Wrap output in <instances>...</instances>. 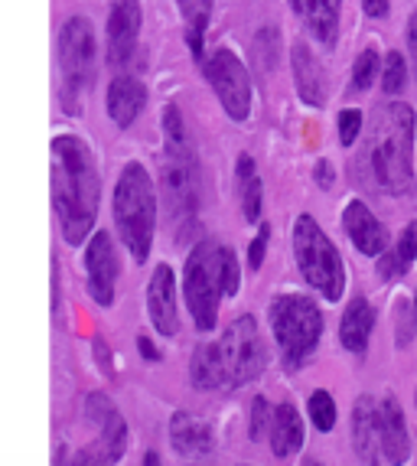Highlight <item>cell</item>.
Returning a JSON list of instances; mask_svg holds the SVG:
<instances>
[{"mask_svg": "<svg viewBox=\"0 0 417 466\" xmlns=\"http://www.w3.org/2000/svg\"><path fill=\"white\" fill-rule=\"evenodd\" d=\"M49 154H53V209L62 238L78 245L88 238L98 216V167L88 144L76 134H59Z\"/></svg>", "mask_w": 417, "mask_h": 466, "instance_id": "cell-1", "label": "cell"}, {"mask_svg": "<svg viewBox=\"0 0 417 466\" xmlns=\"http://www.w3.org/2000/svg\"><path fill=\"white\" fill-rule=\"evenodd\" d=\"M411 160H414V111L404 101H392L375 117V127L356 160V173L371 189L404 196L414 187Z\"/></svg>", "mask_w": 417, "mask_h": 466, "instance_id": "cell-2", "label": "cell"}, {"mask_svg": "<svg viewBox=\"0 0 417 466\" xmlns=\"http://www.w3.org/2000/svg\"><path fill=\"white\" fill-rule=\"evenodd\" d=\"M268 366V346L261 339L255 317H239L219 342H202L193 356L196 389H239L258 379Z\"/></svg>", "mask_w": 417, "mask_h": 466, "instance_id": "cell-3", "label": "cell"}, {"mask_svg": "<svg viewBox=\"0 0 417 466\" xmlns=\"http://www.w3.org/2000/svg\"><path fill=\"white\" fill-rule=\"evenodd\" d=\"M115 226L121 235L124 248L131 251L137 265H144L154 245L157 226V193L144 164H127L115 187Z\"/></svg>", "mask_w": 417, "mask_h": 466, "instance_id": "cell-4", "label": "cell"}, {"mask_svg": "<svg viewBox=\"0 0 417 466\" xmlns=\"http://www.w3.org/2000/svg\"><path fill=\"white\" fill-rule=\"evenodd\" d=\"M270 329L280 346L284 369L297 372L313 356L320 336H323V313L310 297L280 294L270 300Z\"/></svg>", "mask_w": 417, "mask_h": 466, "instance_id": "cell-5", "label": "cell"}, {"mask_svg": "<svg viewBox=\"0 0 417 466\" xmlns=\"http://www.w3.org/2000/svg\"><path fill=\"white\" fill-rule=\"evenodd\" d=\"M294 255L310 288L320 290L326 300H340L346 290V268L336 245L326 238L313 216H300L294 222Z\"/></svg>", "mask_w": 417, "mask_h": 466, "instance_id": "cell-6", "label": "cell"}, {"mask_svg": "<svg viewBox=\"0 0 417 466\" xmlns=\"http://www.w3.org/2000/svg\"><path fill=\"white\" fill-rule=\"evenodd\" d=\"M59 72H62V88H59V98H62V108L76 115L78 111V101H82V92L88 88L92 82V72H95V26L92 20L86 16H69L59 30Z\"/></svg>", "mask_w": 417, "mask_h": 466, "instance_id": "cell-7", "label": "cell"}, {"mask_svg": "<svg viewBox=\"0 0 417 466\" xmlns=\"http://www.w3.org/2000/svg\"><path fill=\"white\" fill-rule=\"evenodd\" d=\"M183 297L189 307L196 329L208 333L219 319V300H222V280H219V245L216 241H199L183 271Z\"/></svg>", "mask_w": 417, "mask_h": 466, "instance_id": "cell-8", "label": "cell"}, {"mask_svg": "<svg viewBox=\"0 0 417 466\" xmlns=\"http://www.w3.org/2000/svg\"><path fill=\"white\" fill-rule=\"evenodd\" d=\"M160 196L167 206V218L173 226L189 222L196 216L199 202V177H196V160L189 154L186 140H167L160 160Z\"/></svg>", "mask_w": 417, "mask_h": 466, "instance_id": "cell-9", "label": "cell"}, {"mask_svg": "<svg viewBox=\"0 0 417 466\" xmlns=\"http://www.w3.org/2000/svg\"><path fill=\"white\" fill-rule=\"evenodd\" d=\"M206 78L232 121H245L251 115V78L239 56L229 49H216L206 63Z\"/></svg>", "mask_w": 417, "mask_h": 466, "instance_id": "cell-10", "label": "cell"}, {"mask_svg": "<svg viewBox=\"0 0 417 466\" xmlns=\"http://www.w3.org/2000/svg\"><path fill=\"white\" fill-rule=\"evenodd\" d=\"M86 271H88V294L101 307L115 303V280H117V251L108 232L92 235L86 251Z\"/></svg>", "mask_w": 417, "mask_h": 466, "instance_id": "cell-11", "label": "cell"}, {"mask_svg": "<svg viewBox=\"0 0 417 466\" xmlns=\"http://www.w3.org/2000/svg\"><path fill=\"white\" fill-rule=\"evenodd\" d=\"M108 63L124 66L137 49L140 33V0H111L108 10Z\"/></svg>", "mask_w": 417, "mask_h": 466, "instance_id": "cell-12", "label": "cell"}, {"mask_svg": "<svg viewBox=\"0 0 417 466\" xmlns=\"http://www.w3.org/2000/svg\"><path fill=\"white\" fill-rule=\"evenodd\" d=\"M147 313L157 333L177 336L179 307H177V274L170 265H157L147 284Z\"/></svg>", "mask_w": 417, "mask_h": 466, "instance_id": "cell-13", "label": "cell"}, {"mask_svg": "<svg viewBox=\"0 0 417 466\" xmlns=\"http://www.w3.org/2000/svg\"><path fill=\"white\" fill-rule=\"evenodd\" d=\"M86 418L92 420V428L98 431L101 460H121L124 447H127V424H124V418L117 414L115 404L105 395H88Z\"/></svg>", "mask_w": 417, "mask_h": 466, "instance_id": "cell-14", "label": "cell"}, {"mask_svg": "<svg viewBox=\"0 0 417 466\" xmlns=\"http://www.w3.org/2000/svg\"><path fill=\"white\" fill-rule=\"evenodd\" d=\"M342 228H346V235L352 238V245H356L362 255L379 258L381 251L388 248L385 226H381L379 218L371 216V209L365 206V202H359V199L349 202L346 212H342Z\"/></svg>", "mask_w": 417, "mask_h": 466, "instance_id": "cell-15", "label": "cell"}, {"mask_svg": "<svg viewBox=\"0 0 417 466\" xmlns=\"http://www.w3.org/2000/svg\"><path fill=\"white\" fill-rule=\"evenodd\" d=\"M379 441L388 463H404L408 460L411 441H408V428H404V411L392 395L379 401Z\"/></svg>", "mask_w": 417, "mask_h": 466, "instance_id": "cell-16", "label": "cell"}, {"mask_svg": "<svg viewBox=\"0 0 417 466\" xmlns=\"http://www.w3.org/2000/svg\"><path fill=\"white\" fill-rule=\"evenodd\" d=\"M290 7H294V14L303 20V26H307L323 46L336 43L342 0H290Z\"/></svg>", "mask_w": 417, "mask_h": 466, "instance_id": "cell-17", "label": "cell"}, {"mask_svg": "<svg viewBox=\"0 0 417 466\" xmlns=\"http://www.w3.org/2000/svg\"><path fill=\"white\" fill-rule=\"evenodd\" d=\"M144 101H147V88L140 86L137 78L117 76L108 86V115L117 127H124V131L137 121V115L144 111Z\"/></svg>", "mask_w": 417, "mask_h": 466, "instance_id": "cell-18", "label": "cell"}, {"mask_svg": "<svg viewBox=\"0 0 417 466\" xmlns=\"http://www.w3.org/2000/svg\"><path fill=\"white\" fill-rule=\"evenodd\" d=\"M290 66H294V82H297V92L307 105L320 108L326 105V72L323 66L317 63V56L310 53L303 43H297L294 53H290Z\"/></svg>", "mask_w": 417, "mask_h": 466, "instance_id": "cell-19", "label": "cell"}, {"mask_svg": "<svg viewBox=\"0 0 417 466\" xmlns=\"http://www.w3.org/2000/svg\"><path fill=\"white\" fill-rule=\"evenodd\" d=\"M352 443H356V451L362 460L375 463L381 451V441H379V401L375 398H359L356 401V411H352Z\"/></svg>", "mask_w": 417, "mask_h": 466, "instance_id": "cell-20", "label": "cell"}, {"mask_svg": "<svg viewBox=\"0 0 417 466\" xmlns=\"http://www.w3.org/2000/svg\"><path fill=\"white\" fill-rule=\"evenodd\" d=\"M303 447V420L294 404H278L270 414V451L274 457H290Z\"/></svg>", "mask_w": 417, "mask_h": 466, "instance_id": "cell-21", "label": "cell"}, {"mask_svg": "<svg viewBox=\"0 0 417 466\" xmlns=\"http://www.w3.org/2000/svg\"><path fill=\"white\" fill-rule=\"evenodd\" d=\"M170 441L177 447V453H183V457H199V453L212 451V428L202 418H196V414L179 411L170 420Z\"/></svg>", "mask_w": 417, "mask_h": 466, "instance_id": "cell-22", "label": "cell"}, {"mask_svg": "<svg viewBox=\"0 0 417 466\" xmlns=\"http://www.w3.org/2000/svg\"><path fill=\"white\" fill-rule=\"evenodd\" d=\"M371 329H375V310H371V303L365 300V297H352L340 323L342 346H346L349 352H365Z\"/></svg>", "mask_w": 417, "mask_h": 466, "instance_id": "cell-23", "label": "cell"}, {"mask_svg": "<svg viewBox=\"0 0 417 466\" xmlns=\"http://www.w3.org/2000/svg\"><path fill=\"white\" fill-rule=\"evenodd\" d=\"M414 258H417V226H408L402 235H398L394 251L385 248L379 255L381 280H394V278H402V274H408V268L414 265Z\"/></svg>", "mask_w": 417, "mask_h": 466, "instance_id": "cell-24", "label": "cell"}, {"mask_svg": "<svg viewBox=\"0 0 417 466\" xmlns=\"http://www.w3.org/2000/svg\"><path fill=\"white\" fill-rule=\"evenodd\" d=\"M307 414L313 420V428L323 431V434L336 428V401H332L330 391H313L307 401Z\"/></svg>", "mask_w": 417, "mask_h": 466, "instance_id": "cell-25", "label": "cell"}, {"mask_svg": "<svg viewBox=\"0 0 417 466\" xmlns=\"http://www.w3.org/2000/svg\"><path fill=\"white\" fill-rule=\"evenodd\" d=\"M219 280H222V294L225 297H235L241 288V268H239V258L229 245H219Z\"/></svg>", "mask_w": 417, "mask_h": 466, "instance_id": "cell-26", "label": "cell"}, {"mask_svg": "<svg viewBox=\"0 0 417 466\" xmlns=\"http://www.w3.org/2000/svg\"><path fill=\"white\" fill-rule=\"evenodd\" d=\"M375 78H379V53L375 49H362L356 66H352V88L365 92V88H371Z\"/></svg>", "mask_w": 417, "mask_h": 466, "instance_id": "cell-27", "label": "cell"}, {"mask_svg": "<svg viewBox=\"0 0 417 466\" xmlns=\"http://www.w3.org/2000/svg\"><path fill=\"white\" fill-rule=\"evenodd\" d=\"M404 82H408V66H404L402 53H388L385 56V72H381V88L385 95L404 92Z\"/></svg>", "mask_w": 417, "mask_h": 466, "instance_id": "cell-28", "label": "cell"}, {"mask_svg": "<svg viewBox=\"0 0 417 466\" xmlns=\"http://www.w3.org/2000/svg\"><path fill=\"white\" fill-rule=\"evenodd\" d=\"M241 209H245L248 222H258V218H261V179L258 177L241 179Z\"/></svg>", "mask_w": 417, "mask_h": 466, "instance_id": "cell-29", "label": "cell"}, {"mask_svg": "<svg viewBox=\"0 0 417 466\" xmlns=\"http://www.w3.org/2000/svg\"><path fill=\"white\" fill-rule=\"evenodd\" d=\"M362 134V111L359 108H346L340 115V144L342 147H352Z\"/></svg>", "mask_w": 417, "mask_h": 466, "instance_id": "cell-30", "label": "cell"}, {"mask_svg": "<svg viewBox=\"0 0 417 466\" xmlns=\"http://www.w3.org/2000/svg\"><path fill=\"white\" fill-rule=\"evenodd\" d=\"M270 404L264 401V398H255V404H251V441H261L264 431L270 428Z\"/></svg>", "mask_w": 417, "mask_h": 466, "instance_id": "cell-31", "label": "cell"}, {"mask_svg": "<svg viewBox=\"0 0 417 466\" xmlns=\"http://www.w3.org/2000/svg\"><path fill=\"white\" fill-rule=\"evenodd\" d=\"M268 238H270V226H261V232L255 235L251 248H248V268L258 271L264 265V255H268Z\"/></svg>", "mask_w": 417, "mask_h": 466, "instance_id": "cell-32", "label": "cell"}, {"mask_svg": "<svg viewBox=\"0 0 417 466\" xmlns=\"http://www.w3.org/2000/svg\"><path fill=\"white\" fill-rule=\"evenodd\" d=\"M163 134H167V140H186L183 117L173 105H167V111H163Z\"/></svg>", "mask_w": 417, "mask_h": 466, "instance_id": "cell-33", "label": "cell"}, {"mask_svg": "<svg viewBox=\"0 0 417 466\" xmlns=\"http://www.w3.org/2000/svg\"><path fill=\"white\" fill-rule=\"evenodd\" d=\"M362 10L369 16H375V20H381V16H388V0H362Z\"/></svg>", "mask_w": 417, "mask_h": 466, "instance_id": "cell-34", "label": "cell"}, {"mask_svg": "<svg viewBox=\"0 0 417 466\" xmlns=\"http://www.w3.org/2000/svg\"><path fill=\"white\" fill-rule=\"evenodd\" d=\"M317 183H320V189L332 187V167L326 164V160H320V164H317Z\"/></svg>", "mask_w": 417, "mask_h": 466, "instance_id": "cell-35", "label": "cell"}, {"mask_svg": "<svg viewBox=\"0 0 417 466\" xmlns=\"http://www.w3.org/2000/svg\"><path fill=\"white\" fill-rule=\"evenodd\" d=\"M408 46H411V59H414V72H417V14L411 16V24H408Z\"/></svg>", "mask_w": 417, "mask_h": 466, "instance_id": "cell-36", "label": "cell"}, {"mask_svg": "<svg viewBox=\"0 0 417 466\" xmlns=\"http://www.w3.org/2000/svg\"><path fill=\"white\" fill-rule=\"evenodd\" d=\"M137 346H140V356L150 359V362H154V359H160V352H157L154 346H150V339H144V336L137 339Z\"/></svg>", "mask_w": 417, "mask_h": 466, "instance_id": "cell-37", "label": "cell"}, {"mask_svg": "<svg viewBox=\"0 0 417 466\" xmlns=\"http://www.w3.org/2000/svg\"><path fill=\"white\" fill-rule=\"evenodd\" d=\"M251 173H255V164H251V157H241V160H239V177L248 179Z\"/></svg>", "mask_w": 417, "mask_h": 466, "instance_id": "cell-38", "label": "cell"}, {"mask_svg": "<svg viewBox=\"0 0 417 466\" xmlns=\"http://www.w3.org/2000/svg\"><path fill=\"white\" fill-rule=\"evenodd\" d=\"M414 319H417V294H414Z\"/></svg>", "mask_w": 417, "mask_h": 466, "instance_id": "cell-39", "label": "cell"}]
</instances>
